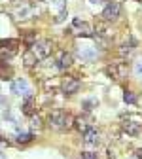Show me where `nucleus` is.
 <instances>
[{
	"instance_id": "nucleus-12",
	"label": "nucleus",
	"mask_w": 142,
	"mask_h": 159,
	"mask_svg": "<svg viewBox=\"0 0 142 159\" xmlns=\"http://www.w3.org/2000/svg\"><path fill=\"white\" fill-rule=\"evenodd\" d=\"M135 49H136V42H135L133 36H129V42H125L123 46H121L119 55H121V57H131V55L135 53Z\"/></svg>"
},
{
	"instance_id": "nucleus-25",
	"label": "nucleus",
	"mask_w": 142,
	"mask_h": 159,
	"mask_svg": "<svg viewBox=\"0 0 142 159\" xmlns=\"http://www.w3.org/2000/svg\"><path fill=\"white\" fill-rule=\"evenodd\" d=\"M93 106H95V101H85V102H84V108H85V110H91Z\"/></svg>"
},
{
	"instance_id": "nucleus-23",
	"label": "nucleus",
	"mask_w": 142,
	"mask_h": 159,
	"mask_svg": "<svg viewBox=\"0 0 142 159\" xmlns=\"http://www.w3.org/2000/svg\"><path fill=\"white\" fill-rule=\"evenodd\" d=\"M80 159H97V153H93V152H82V153H80Z\"/></svg>"
},
{
	"instance_id": "nucleus-2",
	"label": "nucleus",
	"mask_w": 142,
	"mask_h": 159,
	"mask_svg": "<svg viewBox=\"0 0 142 159\" xmlns=\"http://www.w3.org/2000/svg\"><path fill=\"white\" fill-rule=\"evenodd\" d=\"M32 51L38 57V61H40V59H48L51 55V51H53L51 40H36L34 46H32Z\"/></svg>"
},
{
	"instance_id": "nucleus-10",
	"label": "nucleus",
	"mask_w": 142,
	"mask_h": 159,
	"mask_svg": "<svg viewBox=\"0 0 142 159\" xmlns=\"http://www.w3.org/2000/svg\"><path fill=\"white\" fill-rule=\"evenodd\" d=\"M70 65H72V55L68 51H65V49H61L57 53V68L59 70H66Z\"/></svg>"
},
{
	"instance_id": "nucleus-27",
	"label": "nucleus",
	"mask_w": 142,
	"mask_h": 159,
	"mask_svg": "<svg viewBox=\"0 0 142 159\" xmlns=\"http://www.w3.org/2000/svg\"><path fill=\"white\" fill-rule=\"evenodd\" d=\"M136 157H138V159H142V150H136Z\"/></svg>"
},
{
	"instance_id": "nucleus-14",
	"label": "nucleus",
	"mask_w": 142,
	"mask_h": 159,
	"mask_svg": "<svg viewBox=\"0 0 142 159\" xmlns=\"http://www.w3.org/2000/svg\"><path fill=\"white\" fill-rule=\"evenodd\" d=\"M84 142L87 146H97L98 144V131L97 129H89L87 133H84Z\"/></svg>"
},
{
	"instance_id": "nucleus-6",
	"label": "nucleus",
	"mask_w": 142,
	"mask_h": 159,
	"mask_svg": "<svg viewBox=\"0 0 142 159\" xmlns=\"http://www.w3.org/2000/svg\"><path fill=\"white\" fill-rule=\"evenodd\" d=\"M80 80L78 78H74V76H66V78H63V82H61V89H63V93L65 95H74V93H78L80 91Z\"/></svg>"
},
{
	"instance_id": "nucleus-21",
	"label": "nucleus",
	"mask_w": 142,
	"mask_h": 159,
	"mask_svg": "<svg viewBox=\"0 0 142 159\" xmlns=\"http://www.w3.org/2000/svg\"><path fill=\"white\" fill-rule=\"evenodd\" d=\"M136 95L135 93H131V91H125V95H123V101L127 102V104H136Z\"/></svg>"
},
{
	"instance_id": "nucleus-8",
	"label": "nucleus",
	"mask_w": 142,
	"mask_h": 159,
	"mask_svg": "<svg viewBox=\"0 0 142 159\" xmlns=\"http://www.w3.org/2000/svg\"><path fill=\"white\" fill-rule=\"evenodd\" d=\"M78 55H80V59H82V61L91 63V61H95V59L98 57V51H97V48H91V46H82V48L78 49Z\"/></svg>"
},
{
	"instance_id": "nucleus-7",
	"label": "nucleus",
	"mask_w": 142,
	"mask_h": 159,
	"mask_svg": "<svg viewBox=\"0 0 142 159\" xmlns=\"http://www.w3.org/2000/svg\"><path fill=\"white\" fill-rule=\"evenodd\" d=\"M123 131L131 136H140L142 134V123L136 119H125L123 121Z\"/></svg>"
},
{
	"instance_id": "nucleus-20",
	"label": "nucleus",
	"mask_w": 142,
	"mask_h": 159,
	"mask_svg": "<svg viewBox=\"0 0 142 159\" xmlns=\"http://www.w3.org/2000/svg\"><path fill=\"white\" fill-rule=\"evenodd\" d=\"M10 76H11V68L6 66V63H2L0 65V80H8Z\"/></svg>"
},
{
	"instance_id": "nucleus-18",
	"label": "nucleus",
	"mask_w": 142,
	"mask_h": 159,
	"mask_svg": "<svg viewBox=\"0 0 142 159\" xmlns=\"http://www.w3.org/2000/svg\"><path fill=\"white\" fill-rule=\"evenodd\" d=\"M74 127L80 131V133H87L91 127H89V121H87V119L85 117H76L74 119Z\"/></svg>"
},
{
	"instance_id": "nucleus-3",
	"label": "nucleus",
	"mask_w": 142,
	"mask_h": 159,
	"mask_svg": "<svg viewBox=\"0 0 142 159\" xmlns=\"http://www.w3.org/2000/svg\"><path fill=\"white\" fill-rule=\"evenodd\" d=\"M106 74L116 80V82H119V80H125L127 74H129V68H127V63H114L106 68Z\"/></svg>"
},
{
	"instance_id": "nucleus-15",
	"label": "nucleus",
	"mask_w": 142,
	"mask_h": 159,
	"mask_svg": "<svg viewBox=\"0 0 142 159\" xmlns=\"http://www.w3.org/2000/svg\"><path fill=\"white\" fill-rule=\"evenodd\" d=\"M36 63H38V57L34 55V51H32V49H27V51L23 53V65H25L27 68H32Z\"/></svg>"
},
{
	"instance_id": "nucleus-11",
	"label": "nucleus",
	"mask_w": 142,
	"mask_h": 159,
	"mask_svg": "<svg viewBox=\"0 0 142 159\" xmlns=\"http://www.w3.org/2000/svg\"><path fill=\"white\" fill-rule=\"evenodd\" d=\"M72 25L78 29V34L80 36H93V27L89 25V23H85V21H82V19H74L72 21Z\"/></svg>"
},
{
	"instance_id": "nucleus-17",
	"label": "nucleus",
	"mask_w": 142,
	"mask_h": 159,
	"mask_svg": "<svg viewBox=\"0 0 142 159\" xmlns=\"http://www.w3.org/2000/svg\"><path fill=\"white\" fill-rule=\"evenodd\" d=\"M49 6L57 15H61L63 11H66V0H49Z\"/></svg>"
},
{
	"instance_id": "nucleus-19",
	"label": "nucleus",
	"mask_w": 142,
	"mask_h": 159,
	"mask_svg": "<svg viewBox=\"0 0 142 159\" xmlns=\"http://www.w3.org/2000/svg\"><path fill=\"white\" fill-rule=\"evenodd\" d=\"M32 138H34L32 133H19L17 134V142L19 144H29V142H32Z\"/></svg>"
},
{
	"instance_id": "nucleus-26",
	"label": "nucleus",
	"mask_w": 142,
	"mask_h": 159,
	"mask_svg": "<svg viewBox=\"0 0 142 159\" xmlns=\"http://www.w3.org/2000/svg\"><path fill=\"white\" fill-rule=\"evenodd\" d=\"M136 104H138V106H140V108H142V95H140V97H138V98H136Z\"/></svg>"
},
{
	"instance_id": "nucleus-28",
	"label": "nucleus",
	"mask_w": 142,
	"mask_h": 159,
	"mask_svg": "<svg viewBox=\"0 0 142 159\" xmlns=\"http://www.w3.org/2000/svg\"><path fill=\"white\" fill-rule=\"evenodd\" d=\"M0 159H4V155H2V152H0Z\"/></svg>"
},
{
	"instance_id": "nucleus-1",
	"label": "nucleus",
	"mask_w": 142,
	"mask_h": 159,
	"mask_svg": "<svg viewBox=\"0 0 142 159\" xmlns=\"http://www.w3.org/2000/svg\"><path fill=\"white\" fill-rule=\"evenodd\" d=\"M48 123H49V127L55 129V131H65V129H68V127L74 123V119H72V116H70L68 112H65V110H53V112L49 114V117H48Z\"/></svg>"
},
{
	"instance_id": "nucleus-9",
	"label": "nucleus",
	"mask_w": 142,
	"mask_h": 159,
	"mask_svg": "<svg viewBox=\"0 0 142 159\" xmlns=\"http://www.w3.org/2000/svg\"><path fill=\"white\" fill-rule=\"evenodd\" d=\"M11 93L30 97V87L27 84V80H15V82H11Z\"/></svg>"
},
{
	"instance_id": "nucleus-13",
	"label": "nucleus",
	"mask_w": 142,
	"mask_h": 159,
	"mask_svg": "<svg viewBox=\"0 0 142 159\" xmlns=\"http://www.w3.org/2000/svg\"><path fill=\"white\" fill-rule=\"evenodd\" d=\"M13 13H15V17H17V19H29V17H32V8H30L29 4H25V2H23L21 6H17V8H15V11H13Z\"/></svg>"
},
{
	"instance_id": "nucleus-4",
	"label": "nucleus",
	"mask_w": 142,
	"mask_h": 159,
	"mask_svg": "<svg viewBox=\"0 0 142 159\" xmlns=\"http://www.w3.org/2000/svg\"><path fill=\"white\" fill-rule=\"evenodd\" d=\"M119 15H121V4L119 2H108L104 6V10H103V19L108 21V23L116 21Z\"/></svg>"
},
{
	"instance_id": "nucleus-16",
	"label": "nucleus",
	"mask_w": 142,
	"mask_h": 159,
	"mask_svg": "<svg viewBox=\"0 0 142 159\" xmlns=\"http://www.w3.org/2000/svg\"><path fill=\"white\" fill-rule=\"evenodd\" d=\"M34 112H36V102H34V98H32V97H27V101L23 102V114L32 117Z\"/></svg>"
},
{
	"instance_id": "nucleus-24",
	"label": "nucleus",
	"mask_w": 142,
	"mask_h": 159,
	"mask_svg": "<svg viewBox=\"0 0 142 159\" xmlns=\"http://www.w3.org/2000/svg\"><path fill=\"white\" fill-rule=\"evenodd\" d=\"M135 74L136 76H142V59H138V61L135 63Z\"/></svg>"
},
{
	"instance_id": "nucleus-22",
	"label": "nucleus",
	"mask_w": 142,
	"mask_h": 159,
	"mask_svg": "<svg viewBox=\"0 0 142 159\" xmlns=\"http://www.w3.org/2000/svg\"><path fill=\"white\" fill-rule=\"evenodd\" d=\"M30 127L36 129V131H40V129H42V119H40L38 116H32V119H30Z\"/></svg>"
},
{
	"instance_id": "nucleus-5",
	"label": "nucleus",
	"mask_w": 142,
	"mask_h": 159,
	"mask_svg": "<svg viewBox=\"0 0 142 159\" xmlns=\"http://www.w3.org/2000/svg\"><path fill=\"white\" fill-rule=\"evenodd\" d=\"M17 48H19V40H15V38L2 40V42H0V55L10 59V57H13L17 53Z\"/></svg>"
}]
</instances>
